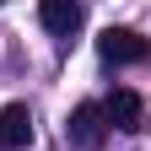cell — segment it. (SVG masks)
I'll list each match as a JSON object with an SVG mask.
<instances>
[{"mask_svg":"<svg viewBox=\"0 0 151 151\" xmlns=\"http://www.w3.org/2000/svg\"><path fill=\"white\" fill-rule=\"evenodd\" d=\"M97 54L108 65H140V60H151V38L129 32V27H103L97 32Z\"/></svg>","mask_w":151,"mask_h":151,"instance_id":"6da1fadb","label":"cell"},{"mask_svg":"<svg viewBox=\"0 0 151 151\" xmlns=\"http://www.w3.org/2000/svg\"><path fill=\"white\" fill-rule=\"evenodd\" d=\"M0 146H6V151L32 146V108L27 103H6V108H0Z\"/></svg>","mask_w":151,"mask_h":151,"instance_id":"7a4b0ae2","label":"cell"},{"mask_svg":"<svg viewBox=\"0 0 151 151\" xmlns=\"http://www.w3.org/2000/svg\"><path fill=\"white\" fill-rule=\"evenodd\" d=\"M140 119H146V103H140V92H129V86H119L103 103V124H113V129H140Z\"/></svg>","mask_w":151,"mask_h":151,"instance_id":"3957f363","label":"cell"},{"mask_svg":"<svg viewBox=\"0 0 151 151\" xmlns=\"http://www.w3.org/2000/svg\"><path fill=\"white\" fill-rule=\"evenodd\" d=\"M103 103H76V113H70V124H65V135L76 140V146H97L103 140Z\"/></svg>","mask_w":151,"mask_h":151,"instance_id":"277c9868","label":"cell"},{"mask_svg":"<svg viewBox=\"0 0 151 151\" xmlns=\"http://www.w3.org/2000/svg\"><path fill=\"white\" fill-rule=\"evenodd\" d=\"M38 22H43L49 32L70 38L76 27H81V0H38Z\"/></svg>","mask_w":151,"mask_h":151,"instance_id":"5b68a950","label":"cell"},{"mask_svg":"<svg viewBox=\"0 0 151 151\" xmlns=\"http://www.w3.org/2000/svg\"><path fill=\"white\" fill-rule=\"evenodd\" d=\"M0 6H6V0H0Z\"/></svg>","mask_w":151,"mask_h":151,"instance_id":"8992f818","label":"cell"}]
</instances>
